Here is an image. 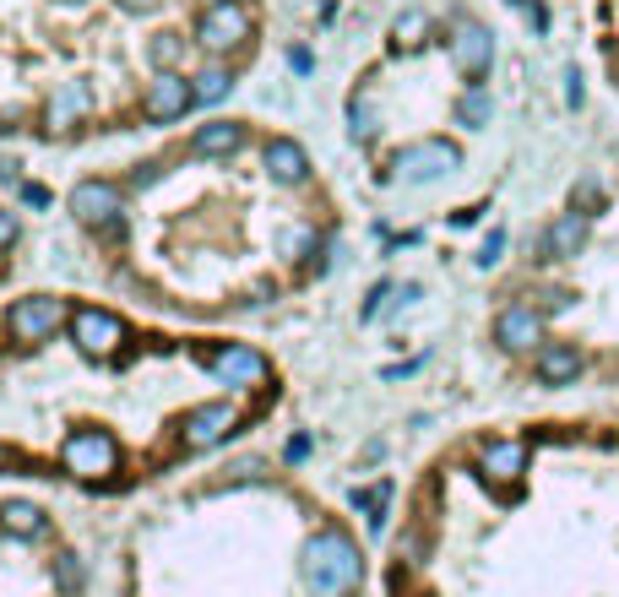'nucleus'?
Masks as SVG:
<instances>
[{"instance_id": "9b49d317", "label": "nucleus", "mask_w": 619, "mask_h": 597, "mask_svg": "<svg viewBox=\"0 0 619 597\" xmlns=\"http://www.w3.org/2000/svg\"><path fill=\"white\" fill-rule=\"evenodd\" d=\"M229 430H234V408H229V402H212V408H196V413L179 424V441L190 450H207V446H218Z\"/></svg>"}, {"instance_id": "7ed1b4c3", "label": "nucleus", "mask_w": 619, "mask_h": 597, "mask_svg": "<svg viewBox=\"0 0 619 597\" xmlns=\"http://www.w3.org/2000/svg\"><path fill=\"white\" fill-rule=\"evenodd\" d=\"M71 212L87 229H126V201H120V185H109V179H82L71 190Z\"/></svg>"}, {"instance_id": "0eeeda50", "label": "nucleus", "mask_w": 619, "mask_h": 597, "mask_svg": "<svg viewBox=\"0 0 619 597\" xmlns=\"http://www.w3.org/2000/svg\"><path fill=\"white\" fill-rule=\"evenodd\" d=\"M196 38H201L207 49H240V44L250 38V16H245V5H240V0L207 5L201 22H196Z\"/></svg>"}, {"instance_id": "f8f14e48", "label": "nucleus", "mask_w": 619, "mask_h": 597, "mask_svg": "<svg viewBox=\"0 0 619 597\" xmlns=\"http://www.w3.org/2000/svg\"><path fill=\"white\" fill-rule=\"evenodd\" d=\"M494 60V33L483 22H457V66H463L467 82H478Z\"/></svg>"}, {"instance_id": "423d86ee", "label": "nucleus", "mask_w": 619, "mask_h": 597, "mask_svg": "<svg viewBox=\"0 0 619 597\" xmlns=\"http://www.w3.org/2000/svg\"><path fill=\"white\" fill-rule=\"evenodd\" d=\"M115 461H120V446H115V435H104V430H77V435L66 441V467L82 472V478H109Z\"/></svg>"}, {"instance_id": "473e14b6", "label": "nucleus", "mask_w": 619, "mask_h": 597, "mask_svg": "<svg viewBox=\"0 0 619 597\" xmlns=\"http://www.w3.org/2000/svg\"><path fill=\"white\" fill-rule=\"evenodd\" d=\"M305 456H310V441H305V435H300V441H289V461H305Z\"/></svg>"}, {"instance_id": "dca6fc26", "label": "nucleus", "mask_w": 619, "mask_h": 597, "mask_svg": "<svg viewBox=\"0 0 619 597\" xmlns=\"http://www.w3.org/2000/svg\"><path fill=\"white\" fill-rule=\"evenodd\" d=\"M261 163H267V174L278 179V185H300L310 174V157L300 142H289V137H278V142H267V152H261Z\"/></svg>"}, {"instance_id": "f03ea898", "label": "nucleus", "mask_w": 619, "mask_h": 597, "mask_svg": "<svg viewBox=\"0 0 619 597\" xmlns=\"http://www.w3.org/2000/svg\"><path fill=\"white\" fill-rule=\"evenodd\" d=\"M452 168H463V152L457 142H446V137H430V142H413V148L392 152V163H386V185H419V179H446Z\"/></svg>"}, {"instance_id": "ddd939ff", "label": "nucleus", "mask_w": 619, "mask_h": 597, "mask_svg": "<svg viewBox=\"0 0 619 597\" xmlns=\"http://www.w3.org/2000/svg\"><path fill=\"white\" fill-rule=\"evenodd\" d=\"M478 472L489 483H516L527 472V446L522 441H489V446L478 450Z\"/></svg>"}, {"instance_id": "9d476101", "label": "nucleus", "mask_w": 619, "mask_h": 597, "mask_svg": "<svg viewBox=\"0 0 619 597\" xmlns=\"http://www.w3.org/2000/svg\"><path fill=\"white\" fill-rule=\"evenodd\" d=\"M190 104H196V87L179 71H157L148 87V120H179Z\"/></svg>"}, {"instance_id": "5701e85b", "label": "nucleus", "mask_w": 619, "mask_h": 597, "mask_svg": "<svg viewBox=\"0 0 619 597\" xmlns=\"http://www.w3.org/2000/svg\"><path fill=\"white\" fill-rule=\"evenodd\" d=\"M489 115H494V104H489L483 87L463 93V104H457V120H463V126H489Z\"/></svg>"}, {"instance_id": "b1692460", "label": "nucleus", "mask_w": 619, "mask_h": 597, "mask_svg": "<svg viewBox=\"0 0 619 597\" xmlns=\"http://www.w3.org/2000/svg\"><path fill=\"white\" fill-rule=\"evenodd\" d=\"M348 131H353V142H370L375 137V115H370V98L364 93L348 104Z\"/></svg>"}, {"instance_id": "f257e3e1", "label": "nucleus", "mask_w": 619, "mask_h": 597, "mask_svg": "<svg viewBox=\"0 0 619 597\" xmlns=\"http://www.w3.org/2000/svg\"><path fill=\"white\" fill-rule=\"evenodd\" d=\"M300 576H305V587L315 597H342L359 587V576H364V560H359V543L348 538V532H337V527H326V532H315L305 549H300Z\"/></svg>"}, {"instance_id": "6e6552de", "label": "nucleus", "mask_w": 619, "mask_h": 597, "mask_svg": "<svg viewBox=\"0 0 619 597\" xmlns=\"http://www.w3.org/2000/svg\"><path fill=\"white\" fill-rule=\"evenodd\" d=\"M494 342H500L505 353H527V348H538V342H544V315H538L533 304H511V309H500V320H494Z\"/></svg>"}, {"instance_id": "aec40b11", "label": "nucleus", "mask_w": 619, "mask_h": 597, "mask_svg": "<svg viewBox=\"0 0 619 597\" xmlns=\"http://www.w3.org/2000/svg\"><path fill=\"white\" fill-rule=\"evenodd\" d=\"M190 87H196V104H223V98L234 93V77H229L223 66H207Z\"/></svg>"}, {"instance_id": "c85d7f7f", "label": "nucleus", "mask_w": 619, "mask_h": 597, "mask_svg": "<svg viewBox=\"0 0 619 597\" xmlns=\"http://www.w3.org/2000/svg\"><path fill=\"white\" fill-rule=\"evenodd\" d=\"M500 250H505V234H489V239H483V250H478V267H494V261H500Z\"/></svg>"}, {"instance_id": "a211bd4d", "label": "nucleus", "mask_w": 619, "mask_h": 597, "mask_svg": "<svg viewBox=\"0 0 619 597\" xmlns=\"http://www.w3.org/2000/svg\"><path fill=\"white\" fill-rule=\"evenodd\" d=\"M87 115V93L77 87V82H66V87H55V98H49V109H44V120H49V131H71L77 120Z\"/></svg>"}, {"instance_id": "cd10ccee", "label": "nucleus", "mask_w": 619, "mask_h": 597, "mask_svg": "<svg viewBox=\"0 0 619 597\" xmlns=\"http://www.w3.org/2000/svg\"><path fill=\"white\" fill-rule=\"evenodd\" d=\"M593 201H604V190H598L593 179H582V185H576V196H571V212H587Z\"/></svg>"}, {"instance_id": "39448f33", "label": "nucleus", "mask_w": 619, "mask_h": 597, "mask_svg": "<svg viewBox=\"0 0 619 597\" xmlns=\"http://www.w3.org/2000/svg\"><path fill=\"white\" fill-rule=\"evenodd\" d=\"M71 337H77V348H82L87 359H109V353L126 342V326H120V315L87 304V309L71 315Z\"/></svg>"}, {"instance_id": "2eb2a0df", "label": "nucleus", "mask_w": 619, "mask_h": 597, "mask_svg": "<svg viewBox=\"0 0 619 597\" xmlns=\"http://www.w3.org/2000/svg\"><path fill=\"white\" fill-rule=\"evenodd\" d=\"M533 370H538V381H544V386H571V381L582 375V353H576L571 342H544Z\"/></svg>"}, {"instance_id": "1a4fd4ad", "label": "nucleus", "mask_w": 619, "mask_h": 597, "mask_svg": "<svg viewBox=\"0 0 619 597\" xmlns=\"http://www.w3.org/2000/svg\"><path fill=\"white\" fill-rule=\"evenodd\" d=\"M207 370H212L223 386H256V381L267 375V359H261L256 348H245V342H229V348L207 353Z\"/></svg>"}, {"instance_id": "a878e982", "label": "nucleus", "mask_w": 619, "mask_h": 597, "mask_svg": "<svg viewBox=\"0 0 619 597\" xmlns=\"http://www.w3.org/2000/svg\"><path fill=\"white\" fill-rule=\"evenodd\" d=\"M55 582H60V593H77V587H82V565H77V554H60V560H55Z\"/></svg>"}, {"instance_id": "412c9836", "label": "nucleus", "mask_w": 619, "mask_h": 597, "mask_svg": "<svg viewBox=\"0 0 619 597\" xmlns=\"http://www.w3.org/2000/svg\"><path fill=\"white\" fill-rule=\"evenodd\" d=\"M424 38H430V16H424V11H402L397 27H392V44H397V49H419Z\"/></svg>"}, {"instance_id": "6ab92c4d", "label": "nucleus", "mask_w": 619, "mask_h": 597, "mask_svg": "<svg viewBox=\"0 0 619 597\" xmlns=\"http://www.w3.org/2000/svg\"><path fill=\"white\" fill-rule=\"evenodd\" d=\"M0 527H5L11 538H38V532H44V511H38L33 500H5V505H0Z\"/></svg>"}, {"instance_id": "20e7f679", "label": "nucleus", "mask_w": 619, "mask_h": 597, "mask_svg": "<svg viewBox=\"0 0 619 597\" xmlns=\"http://www.w3.org/2000/svg\"><path fill=\"white\" fill-rule=\"evenodd\" d=\"M5 326H11V337H22V342H44L49 331H60V326H66V304H60L55 294L16 298V304H11V315H5Z\"/></svg>"}, {"instance_id": "72a5a7b5", "label": "nucleus", "mask_w": 619, "mask_h": 597, "mask_svg": "<svg viewBox=\"0 0 619 597\" xmlns=\"http://www.w3.org/2000/svg\"><path fill=\"white\" fill-rule=\"evenodd\" d=\"M120 5H126V11H153L157 0H120Z\"/></svg>"}, {"instance_id": "7c9ffc66", "label": "nucleus", "mask_w": 619, "mask_h": 597, "mask_svg": "<svg viewBox=\"0 0 619 597\" xmlns=\"http://www.w3.org/2000/svg\"><path fill=\"white\" fill-rule=\"evenodd\" d=\"M22 201H27V207H49V190H44V185H22Z\"/></svg>"}, {"instance_id": "2f4dec72", "label": "nucleus", "mask_w": 619, "mask_h": 597, "mask_svg": "<svg viewBox=\"0 0 619 597\" xmlns=\"http://www.w3.org/2000/svg\"><path fill=\"white\" fill-rule=\"evenodd\" d=\"M565 98H571V104H582V77H576V71L565 77Z\"/></svg>"}, {"instance_id": "c756f323", "label": "nucleus", "mask_w": 619, "mask_h": 597, "mask_svg": "<svg viewBox=\"0 0 619 597\" xmlns=\"http://www.w3.org/2000/svg\"><path fill=\"white\" fill-rule=\"evenodd\" d=\"M11 245H16V218L0 212V250H11Z\"/></svg>"}, {"instance_id": "c9c22d12", "label": "nucleus", "mask_w": 619, "mask_h": 597, "mask_svg": "<svg viewBox=\"0 0 619 597\" xmlns=\"http://www.w3.org/2000/svg\"><path fill=\"white\" fill-rule=\"evenodd\" d=\"M207 5H223V0H207Z\"/></svg>"}, {"instance_id": "bb28decb", "label": "nucleus", "mask_w": 619, "mask_h": 597, "mask_svg": "<svg viewBox=\"0 0 619 597\" xmlns=\"http://www.w3.org/2000/svg\"><path fill=\"white\" fill-rule=\"evenodd\" d=\"M310 245H315V234H310V229H283V239H278V250H283V256H305Z\"/></svg>"}, {"instance_id": "f704fd0d", "label": "nucleus", "mask_w": 619, "mask_h": 597, "mask_svg": "<svg viewBox=\"0 0 619 597\" xmlns=\"http://www.w3.org/2000/svg\"><path fill=\"white\" fill-rule=\"evenodd\" d=\"M0 467H5V450H0Z\"/></svg>"}, {"instance_id": "393cba45", "label": "nucleus", "mask_w": 619, "mask_h": 597, "mask_svg": "<svg viewBox=\"0 0 619 597\" xmlns=\"http://www.w3.org/2000/svg\"><path fill=\"white\" fill-rule=\"evenodd\" d=\"M148 55H153L157 71H174V60H179V38H174V33H153Z\"/></svg>"}, {"instance_id": "4be33fe9", "label": "nucleus", "mask_w": 619, "mask_h": 597, "mask_svg": "<svg viewBox=\"0 0 619 597\" xmlns=\"http://www.w3.org/2000/svg\"><path fill=\"white\" fill-rule=\"evenodd\" d=\"M386 500H392V483L353 489V505H364V511H370V527H375V532H381V522H386Z\"/></svg>"}, {"instance_id": "4468645a", "label": "nucleus", "mask_w": 619, "mask_h": 597, "mask_svg": "<svg viewBox=\"0 0 619 597\" xmlns=\"http://www.w3.org/2000/svg\"><path fill=\"white\" fill-rule=\"evenodd\" d=\"M587 229H593L587 212H565V218H554L549 234H544V256H549V261H571V256H582Z\"/></svg>"}, {"instance_id": "f3484780", "label": "nucleus", "mask_w": 619, "mask_h": 597, "mask_svg": "<svg viewBox=\"0 0 619 597\" xmlns=\"http://www.w3.org/2000/svg\"><path fill=\"white\" fill-rule=\"evenodd\" d=\"M245 148V126L240 120H212V126H201L196 131V152L201 157H229V152Z\"/></svg>"}]
</instances>
